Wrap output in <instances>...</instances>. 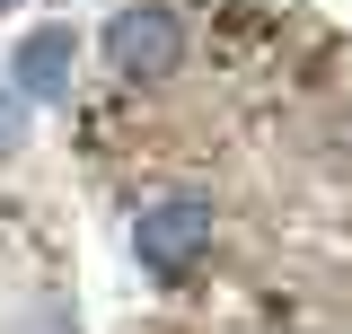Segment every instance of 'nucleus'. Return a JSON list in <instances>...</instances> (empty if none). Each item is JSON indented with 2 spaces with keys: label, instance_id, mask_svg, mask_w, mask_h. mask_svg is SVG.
Masks as SVG:
<instances>
[{
  "label": "nucleus",
  "instance_id": "nucleus-3",
  "mask_svg": "<svg viewBox=\"0 0 352 334\" xmlns=\"http://www.w3.org/2000/svg\"><path fill=\"white\" fill-rule=\"evenodd\" d=\"M71 62H80L71 27H36V36L9 53V88H18L27 106H53V97H71Z\"/></svg>",
  "mask_w": 352,
  "mask_h": 334
},
{
  "label": "nucleus",
  "instance_id": "nucleus-2",
  "mask_svg": "<svg viewBox=\"0 0 352 334\" xmlns=\"http://www.w3.org/2000/svg\"><path fill=\"white\" fill-rule=\"evenodd\" d=\"M106 62H115L124 80H168L176 62H185V27H176V9H124V18L106 27Z\"/></svg>",
  "mask_w": 352,
  "mask_h": 334
},
{
  "label": "nucleus",
  "instance_id": "nucleus-4",
  "mask_svg": "<svg viewBox=\"0 0 352 334\" xmlns=\"http://www.w3.org/2000/svg\"><path fill=\"white\" fill-rule=\"evenodd\" d=\"M18 141H27V106H18V97H0V150H18Z\"/></svg>",
  "mask_w": 352,
  "mask_h": 334
},
{
  "label": "nucleus",
  "instance_id": "nucleus-1",
  "mask_svg": "<svg viewBox=\"0 0 352 334\" xmlns=\"http://www.w3.org/2000/svg\"><path fill=\"white\" fill-rule=\"evenodd\" d=\"M203 247H212V203H203V194H168V203H150L141 220H132L141 273H185Z\"/></svg>",
  "mask_w": 352,
  "mask_h": 334
}]
</instances>
